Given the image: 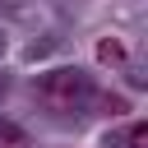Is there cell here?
<instances>
[{"instance_id":"obj_1","label":"cell","mask_w":148,"mask_h":148,"mask_svg":"<svg viewBox=\"0 0 148 148\" xmlns=\"http://www.w3.org/2000/svg\"><path fill=\"white\" fill-rule=\"evenodd\" d=\"M37 97H42L46 111L69 116V111H79V102L88 97V79H83V69H51V74L37 83Z\"/></svg>"},{"instance_id":"obj_2","label":"cell","mask_w":148,"mask_h":148,"mask_svg":"<svg viewBox=\"0 0 148 148\" xmlns=\"http://www.w3.org/2000/svg\"><path fill=\"white\" fill-rule=\"evenodd\" d=\"M0 148H32V139L18 130V125H9V120H0Z\"/></svg>"},{"instance_id":"obj_3","label":"cell","mask_w":148,"mask_h":148,"mask_svg":"<svg viewBox=\"0 0 148 148\" xmlns=\"http://www.w3.org/2000/svg\"><path fill=\"white\" fill-rule=\"evenodd\" d=\"M130 148H148V125H143V120L130 125Z\"/></svg>"},{"instance_id":"obj_4","label":"cell","mask_w":148,"mask_h":148,"mask_svg":"<svg viewBox=\"0 0 148 148\" xmlns=\"http://www.w3.org/2000/svg\"><path fill=\"white\" fill-rule=\"evenodd\" d=\"M97 56H102V60H120V46H116V42H102Z\"/></svg>"}]
</instances>
